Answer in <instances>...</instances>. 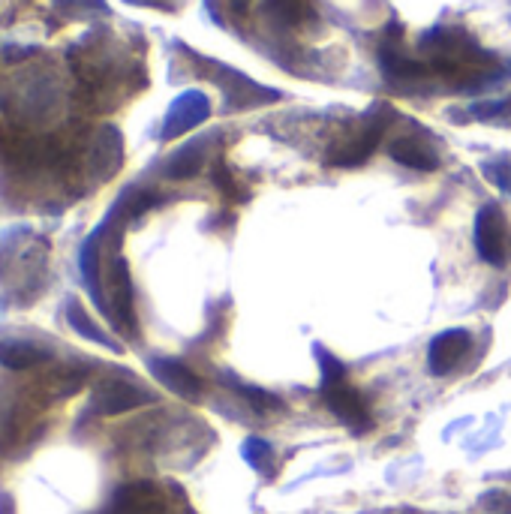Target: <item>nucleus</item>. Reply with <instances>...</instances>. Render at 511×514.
<instances>
[{
  "instance_id": "4",
  "label": "nucleus",
  "mask_w": 511,
  "mask_h": 514,
  "mask_svg": "<svg viewBox=\"0 0 511 514\" xmlns=\"http://www.w3.org/2000/svg\"><path fill=\"white\" fill-rule=\"evenodd\" d=\"M475 238H478V253L484 262L490 265H502L511 253V229L505 214L496 205H487L478 214V226H475Z\"/></svg>"
},
{
  "instance_id": "9",
  "label": "nucleus",
  "mask_w": 511,
  "mask_h": 514,
  "mask_svg": "<svg viewBox=\"0 0 511 514\" xmlns=\"http://www.w3.org/2000/svg\"><path fill=\"white\" fill-rule=\"evenodd\" d=\"M265 16L280 28H301L313 16V0H265Z\"/></svg>"
},
{
  "instance_id": "11",
  "label": "nucleus",
  "mask_w": 511,
  "mask_h": 514,
  "mask_svg": "<svg viewBox=\"0 0 511 514\" xmlns=\"http://www.w3.org/2000/svg\"><path fill=\"white\" fill-rule=\"evenodd\" d=\"M202 163H205V145H190V148L175 154V160L169 163V175L172 178H190L202 169Z\"/></svg>"
},
{
  "instance_id": "1",
  "label": "nucleus",
  "mask_w": 511,
  "mask_h": 514,
  "mask_svg": "<svg viewBox=\"0 0 511 514\" xmlns=\"http://www.w3.org/2000/svg\"><path fill=\"white\" fill-rule=\"evenodd\" d=\"M421 55H424L421 61L427 64L430 76H442V79L463 85V88H475L499 70L496 58L481 52L475 46V40L457 28L430 31L421 40Z\"/></svg>"
},
{
  "instance_id": "8",
  "label": "nucleus",
  "mask_w": 511,
  "mask_h": 514,
  "mask_svg": "<svg viewBox=\"0 0 511 514\" xmlns=\"http://www.w3.org/2000/svg\"><path fill=\"white\" fill-rule=\"evenodd\" d=\"M466 349H469V334L466 331H448V334L436 337L433 346H430V367H433V373L454 370L457 361L466 355Z\"/></svg>"
},
{
  "instance_id": "6",
  "label": "nucleus",
  "mask_w": 511,
  "mask_h": 514,
  "mask_svg": "<svg viewBox=\"0 0 511 514\" xmlns=\"http://www.w3.org/2000/svg\"><path fill=\"white\" fill-rule=\"evenodd\" d=\"M208 115H211V106H208V100H205L202 94H184V97L172 106L169 121H166V133H163V136H166V139L181 136V133L193 130L196 124H202Z\"/></svg>"
},
{
  "instance_id": "13",
  "label": "nucleus",
  "mask_w": 511,
  "mask_h": 514,
  "mask_svg": "<svg viewBox=\"0 0 511 514\" xmlns=\"http://www.w3.org/2000/svg\"><path fill=\"white\" fill-rule=\"evenodd\" d=\"M214 181H217V187L226 193V196H232V199H244L247 196V190L235 181V175L226 169V166H217V172H214Z\"/></svg>"
},
{
  "instance_id": "16",
  "label": "nucleus",
  "mask_w": 511,
  "mask_h": 514,
  "mask_svg": "<svg viewBox=\"0 0 511 514\" xmlns=\"http://www.w3.org/2000/svg\"><path fill=\"white\" fill-rule=\"evenodd\" d=\"M247 397H250V403L259 409V412H268V409H280V400L277 397H271V394H265V391H256V388H241Z\"/></svg>"
},
{
  "instance_id": "2",
  "label": "nucleus",
  "mask_w": 511,
  "mask_h": 514,
  "mask_svg": "<svg viewBox=\"0 0 511 514\" xmlns=\"http://www.w3.org/2000/svg\"><path fill=\"white\" fill-rule=\"evenodd\" d=\"M319 355H322V394H325V403L352 430H358V433L367 430L373 424V418H370V409H367L364 397L358 394V388H352L346 382V373H343L340 361H334L325 352H319Z\"/></svg>"
},
{
  "instance_id": "3",
  "label": "nucleus",
  "mask_w": 511,
  "mask_h": 514,
  "mask_svg": "<svg viewBox=\"0 0 511 514\" xmlns=\"http://www.w3.org/2000/svg\"><path fill=\"white\" fill-rule=\"evenodd\" d=\"M385 127H388V118H385L382 112L370 115L358 130H352L346 139H340V142L331 148L328 163H331V166H358V163H364V160L376 151V145L382 142Z\"/></svg>"
},
{
  "instance_id": "5",
  "label": "nucleus",
  "mask_w": 511,
  "mask_h": 514,
  "mask_svg": "<svg viewBox=\"0 0 511 514\" xmlns=\"http://www.w3.org/2000/svg\"><path fill=\"white\" fill-rule=\"evenodd\" d=\"M388 154L397 163H403L409 169H418V172H433L439 166V154H436L433 142L427 136H421V133L418 136H400V139H394L388 145Z\"/></svg>"
},
{
  "instance_id": "17",
  "label": "nucleus",
  "mask_w": 511,
  "mask_h": 514,
  "mask_svg": "<svg viewBox=\"0 0 511 514\" xmlns=\"http://www.w3.org/2000/svg\"><path fill=\"white\" fill-rule=\"evenodd\" d=\"M481 505L493 514H511V496L508 493H487Z\"/></svg>"
},
{
  "instance_id": "14",
  "label": "nucleus",
  "mask_w": 511,
  "mask_h": 514,
  "mask_svg": "<svg viewBox=\"0 0 511 514\" xmlns=\"http://www.w3.org/2000/svg\"><path fill=\"white\" fill-rule=\"evenodd\" d=\"M484 172L490 175V181L502 190L511 193V160H496V163H487Z\"/></svg>"
},
{
  "instance_id": "15",
  "label": "nucleus",
  "mask_w": 511,
  "mask_h": 514,
  "mask_svg": "<svg viewBox=\"0 0 511 514\" xmlns=\"http://www.w3.org/2000/svg\"><path fill=\"white\" fill-rule=\"evenodd\" d=\"M244 457H247L256 469H268L265 457H271V448H268V442H262V439H250L247 448H244Z\"/></svg>"
},
{
  "instance_id": "7",
  "label": "nucleus",
  "mask_w": 511,
  "mask_h": 514,
  "mask_svg": "<svg viewBox=\"0 0 511 514\" xmlns=\"http://www.w3.org/2000/svg\"><path fill=\"white\" fill-rule=\"evenodd\" d=\"M151 394H145L142 388L130 385V382H106L100 391H97V409L106 412V415H115V412H127V409H136L142 403H148Z\"/></svg>"
},
{
  "instance_id": "12",
  "label": "nucleus",
  "mask_w": 511,
  "mask_h": 514,
  "mask_svg": "<svg viewBox=\"0 0 511 514\" xmlns=\"http://www.w3.org/2000/svg\"><path fill=\"white\" fill-rule=\"evenodd\" d=\"M0 358H4V364H10V367H28V364H34V361H40L43 352H37V349L19 343V346H13V349H0Z\"/></svg>"
},
{
  "instance_id": "10",
  "label": "nucleus",
  "mask_w": 511,
  "mask_h": 514,
  "mask_svg": "<svg viewBox=\"0 0 511 514\" xmlns=\"http://www.w3.org/2000/svg\"><path fill=\"white\" fill-rule=\"evenodd\" d=\"M154 370H157V376L169 385V388H175L178 394H184V397H199V391H202V379L196 376V373H190L184 364H178V361H160V364H154Z\"/></svg>"
}]
</instances>
